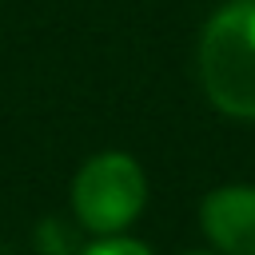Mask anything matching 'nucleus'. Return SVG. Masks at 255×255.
I'll use <instances>...</instances> for the list:
<instances>
[{"label":"nucleus","mask_w":255,"mask_h":255,"mask_svg":"<svg viewBox=\"0 0 255 255\" xmlns=\"http://www.w3.org/2000/svg\"><path fill=\"white\" fill-rule=\"evenodd\" d=\"M199 80L227 116L255 120V0H231L199 40Z\"/></svg>","instance_id":"obj_1"},{"label":"nucleus","mask_w":255,"mask_h":255,"mask_svg":"<svg viewBox=\"0 0 255 255\" xmlns=\"http://www.w3.org/2000/svg\"><path fill=\"white\" fill-rule=\"evenodd\" d=\"M84 255H151L143 243H135V239H120V235H108V239H100V243H92Z\"/></svg>","instance_id":"obj_4"},{"label":"nucleus","mask_w":255,"mask_h":255,"mask_svg":"<svg viewBox=\"0 0 255 255\" xmlns=\"http://www.w3.org/2000/svg\"><path fill=\"white\" fill-rule=\"evenodd\" d=\"M143 199H147V179L139 163L124 151H104L88 159L72 183V207L80 223L100 235L124 231L143 211Z\"/></svg>","instance_id":"obj_2"},{"label":"nucleus","mask_w":255,"mask_h":255,"mask_svg":"<svg viewBox=\"0 0 255 255\" xmlns=\"http://www.w3.org/2000/svg\"><path fill=\"white\" fill-rule=\"evenodd\" d=\"M207 239L223 255H255V187H219L199 207Z\"/></svg>","instance_id":"obj_3"}]
</instances>
